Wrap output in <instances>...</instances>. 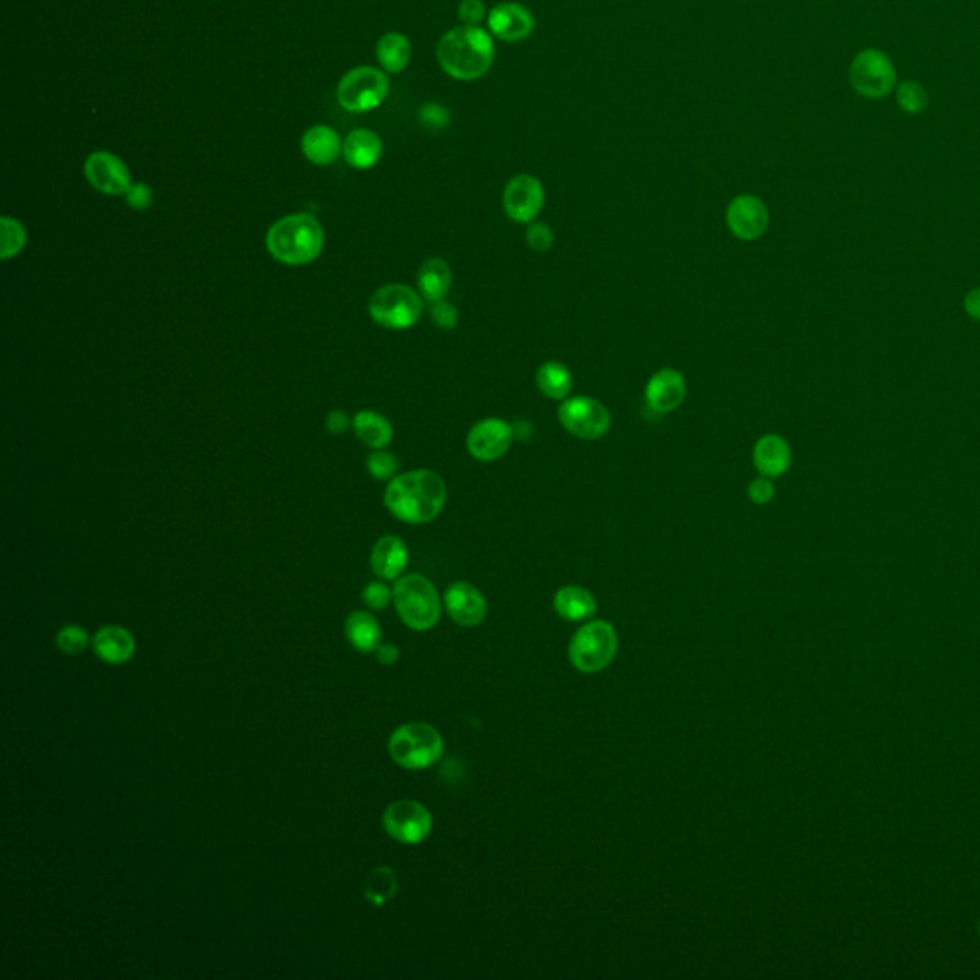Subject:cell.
Returning a JSON list of instances; mask_svg holds the SVG:
<instances>
[{"label":"cell","instance_id":"obj_1","mask_svg":"<svg viewBox=\"0 0 980 980\" xmlns=\"http://www.w3.org/2000/svg\"><path fill=\"white\" fill-rule=\"evenodd\" d=\"M445 479L431 469H414L397 475L385 489L387 510L404 523L420 525L437 519L445 510Z\"/></svg>","mask_w":980,"mask_h":980},{"label":"cell","instance_id":"obj_2","mask_svg":"<svg viewBox=\"0 0 980 980\" xmlns=\"http://www.w3.org/2000/svg\"><path fill=\"white\" fill-rule=\"evenodd\" d=\"M494 37L483 27L460 25L446 31L437 45V60L456 81H477L494 62Z\"/></svg>","mask_w":980,"mask_h":980},{"label":"cell","instance_id":"obj_3","mask_svg":"<svg viewBox=\"0 0 980 980\" xmlns=\"http://www.w3.org/2000/svg\"><path fill=\"white\" fill-rule=\"evenodd\" d=\"M267 247L270 255L284 265H309L324 249V228L307 213L290 215L270 226Z\"/></svg>","mask_w":980,"mask_h":980},{"label":"cell","instance_id":"obj_4","mask_svg":"<svg viewBox=\"0 0 980 980\" xmlns=\"http://www.w3.org/2000/svg\"><path fill=\"white\" fill-rule=\"evenodd\" d=\"M393 602L402 623L416 632L431 630L441 619V598L424 575H406L395 582Z\"/></svg>","mask_w":980,"mask_h":980},{"label":"cell","instance_id":"obj_5","mask_svg":"<svg viewBox=\"0 0 980 980\" xmlns=\"http://www.w3.org/2000/svg\"><path fill=\"white\" fill-rule=\"evenodd\" d=\"M443 751V737L425 722L404 724L389 737V755L406 770H425L433 766L443 757Z\"/></svg>","mask_w":980,"mask_h":980},{"label":"cell","instance_id":"obj_6","mask_svg":"<svg viewBox=\"0 0 980 980\" xmlns=\"http://www.w3.org/2000/svg\"><path fill=\"white\" fill-rule=\"evenodd\" d=\"M368 311L372 320L387 330H408L422 318L424 297L410 286L387 284L372 295Z\"/></svg>","mask_w":980,"mask_h":980},{"label":"cell","instance_id":"obj_7","mask_svg":"<svg viewBox=\"0 0 980 980\" xmlns=\"http://www.w3.org/2000/svg\"><path fill=\"white\" fill-rule=\"evenodd\" d=\"M617 632L607 621H592L577 630L569 646V659L580 672H600L617 655Z\"/></svg>","mask_w":980,"mask_h":980},{"label":"cell","instance_id":"obj_8","mask_svg":"<svg viewBox=\"0 0 980 980\" xmlns=\"http://www.w3.org/2000/svg\"><path fill=\"white\" fill-rule=\"evenodd\" d=\"M557 420L567 433L580 441H600L611 429V412L592 397H569L557 408Z\"/></svg>","mask_w":980,"mask_h":980},{"label":"cell","instance_id":"obj_9","mask_svg":"<svg viewBox=\"0 0 980 980\" xmlns=\"http://www.w3.org/2000/svg\"><path fill=\"white\" fill-rule=\"evenodd\" d=\"M389 79L376 67H357L341 79L337 87V100L343 110L366 113L376 110L387 98Z\"/></svg>","mask_w":980,"mask_h":980},{"label":"cell","instance_id":"obj_10","mask_svg":"<svg viewBox=\"0 0 980 980\" xmlns=\"http://www.w3.org/2000/svg\"><path fill=\"white\" fill-rule=\"evenodd\" d=\"M852 89L866 98H885L896 85V69L881 50H862L850 66Z\"/></svg>","mask_w":980,"mask_h":980},{"label":"cell","instance_id":"obj_11","mask_svg":"<svg viewBox=\"0 0 980 980\" xmlns=\"http://www.w3.org/2000/svg\"><path fill=\"white\" fill-rule=\"evenodd\" d=\"M383 827L402 845H420L433 829V816L422 802H393L383 812Z\"/></svg>","mask_w":980,"mask_h":980},{"label":"cell","instance_id":"obj_12","mask_svg":"<svg viewBox=\"0 0 980 980\" xmlns=\"http://www.w3.org/2000/svg\"><path fill=\"white\" fill-rule=\"evenodd\" d=\"M502 203L508 219L513 223H535L546 203L544 184L527 173L515 175L504 188Z\"/></svg>","mask_w":980,"mask_h":980},{"label":"cell","instance_id":"obj_13","mask_svg":"<svg viewBox=\"0 0 980 980\" xmlns=\"http://www.w3.org/2000/svg\"><path fill=\"white\" fill-rule=\"evenodd\" d=\"M726 223L737 240L755 242L764 236L770 224L766 203L753 194H741L730 201L726 209Z\"/></svg>","mask_w":980,"mask_h":980},{"label":"cell","instance_id":"obj_14","mask_svg":"<svg viewBox=\"0 0 980 980\" xmlns=\"http://www.w3.org/2000/svg\"><path fill=\"white\" fill-rule=\"evenodd\" d=\"M513 427L502 418H485L469 429V454L479 462H494L502 458L512 446Z\"/></svg>","mask_w":980,"mask_h":980},{"label":"cell","instance_id":"obj_15","mask_svg":"<svg viewBox=\"0 0 980 980\" xmlns=\"http://www.w3.org/2000/svg\"><path fill=\"white\" fill-rule=\"evenodd\" d=\"M490 35L504 43H519L533 35L536 20L533 12L521 2H500L489 10Z\"/></svg>","mask_w":980,"mask_h":980},{"label":"cell","instance_id":"obj_16","mask_svg":"<svg viewBox=\"0 0 980 980\" xmlns=\"http://www.w3.org/2000/svg\"><path fill=\"white\" fill-rule=\"evenodd\" d=\"M85 175L98 192L108 196H123L133 186L127 165L110 152L92 154L85 163Z\"/></svg>","mask_w":980,"mask_h":980},{"label":"cell","instance_id":"obj_17","mask_svg":"<svg viewBox=\"0 0 980 980\" xmlns=\"http://www.w3.org/2000/svg\"><path fill=\"white\" fill-rule=\"evenodd\" d=\"M445 607L450 619L460 626H477L487 617L485 596L464 580L446 588Z\"/></svg>","mask_w":980,"mask_h":980},{"label":"cell","instance_id":"obj_18","mask_svg":"<svg viewBox=\"0 0 980 980\" xmlns=\"http://www.w3.org/2000/svg\"><path fill=\"white\" fill-rule=\"evenodd\" d=\"M686 393H688L686 378L674 368H663L647 381V406L657 414H669L678 406H682Z\"/></svg>","mask_w":980,"mask_h":980},{"label":"cell","instance_id":"obj_19","mask_svg":"<svg viewBox=\"0 0 980 980\" xmlns=\"http://www.w3.org/2000/svg\"><path fill=\"white\" fill-rule=\"evenodd\" d=\"M92 649L102 663L125 665L133 659L136 651L134 636L119 624H108L98 628L92 636Z\"/></svg>","mask_w":980,"mask_h":980},{"label":"cell","instance_id":"obj_20","mask_svg":"<svg viewBox=\"0 0 980 980\" xmlns=\"http://www.w3.org/2000/svg\"><path fill=\"white\" fill-rule=\"evenodd\" d=\"M791 446L780 435H764L753 448V464L762 477L778 479L791 468Z\"/></svg>","mask_w":980,"mask_h":980},{"label":"cell","instance_id":"obj_21","mask_svg":"<svg viewBox=\"0 0 980 980\" xmlns=\"http://www.w3.org/2000/svg\"><path fill=\"white\" fill-rule=\"evenodd\" d=\"M406 565H408V548L404 540L395 535L379 538L372 550V569L379 579H399Z\"/></svg>","mask_w":980,"mask_h":980},{"label":"cell","instance_id":"obj_22","mask_svg":"<svg viewBox=\"0 0 980 980\" xmlns=\"http://www.w3.org/2000/svg\"><path fill=\"white\" fill-rule=\"evenodd\" d=\"M343 156L355 169H372L383 156V142L374 131L358 129L347 136L343 144Z\"/></svg>","mask_w":980,"mask_h":980},{"label":"cell","instance_id":"obj_23","mask_svg":"<svg viewBox=\"0 0 980 980\" xmlns=\"http://www.w3.org/2000/svg\"><path fill=\"white\" fill-rule=\"evenodd\" d=\"M301 150L314 165H330L341 154V140L334 129L318 125L305 133Z\"/></svg>","mask_w":980,"mask_h":980},{"label":"cell","instance_id":"obj_24","mask_svg":"<svg viewBox=\"0 0 980 980\" xmlns=\"http://www.w3.org/2000/svg\"><path fill=\"white\" fill-rule=\"evenodd\" d=\"M554 609L567 621H582L596 613L598 603L594 594L582 586H563L557 590Z\"/></svg>","mask_w":980,"mask_h":980},{"label":"cell","instance_id":"obj_25","mask_svg":"<svg viewBox=\"0 0 980 980\" xmlns=\"http://www.w3.org/2000/svg\"><path fill=\"white\" fill-rule=\"evenodd\" d=\"M345 634L349 644L360 653H374L381 646V626L368 611H355L345 621Z\"/></svg>","mask_w":980,"mask_h":980},{"label":"cell","instance_id":"obj_26","mask_svg":"<svg viewBox=\"0 0 980 980\" xmlns=\"http://www.w3.org/2000/svg\"><path fill=\"white\" fill-rule=\"evenodd\" d=\"M452 288V270L445 259H427L418 270V290L425 301L435 303L448 295Z\"/></svg>","mask_w":980,"mask_h":980},{"label":"cell","instance_id":"obj_27","mask_svg":"<svg viewBox=\"0 0 980 980\" xmlns=\"http://www.w3.org/2000/svg\"><path fill=\"white\" fill-rule=\"evenodd\" d=\"M573 385H575V381H573L571 370L565 364H561L559 360L544 362L536 372L538 391L552 401L569 399Z\"/></svg>","mask_w":980,"mask_h":980},{"label":"cell","instance_id":"obj_28","mask_svg":"<svg viewBox=\"0 0 980 980\" xmlns=\"http://www.w3.org/2000/svg\"><path fill=\"white\" fill-rule=\"evenodd\" d=\"M353 427L358 439L374 450L385 448L393 441V425L378 412L372 410L358 412L353 420Z\"/></svg>","mask_w":980,"mask_h":980},{"label":"cell","instance_id":"obj_29","mask_svg":"<svg viewBox=\"0 0 980 980\" xmlns=\"http://www.w3.org/2000/svg\"><path fill=\"white\" fill-rule=\"evenodd\" d=\"M412 46L401 33H387L379 39L378 60L389 73H401L410 64Z\"/></svg>","mask_w":980,"mask_h":980},{"label":"cell","instance_id":"obj_30","mask_svg":"<svg viewBox=\"0 0 980 980\" xmlns=\"http://www.w3.org/2000/svg\"><path fill=\"white\" fill-rule=\"evenodd\" d=\"M397 889H399V881H397L395 871L387 868V866H381V868L374 869L370 873V877L366 881L364 896L374 906H383L397 894Z\"/></svg>","mask_w":980,"mask_h":980},{"label":"cell","instance_id":"obj_31","mask_svg":"<svg viewBox=\"0 0 980 980\" xmlns=\"http://www.w3.org/2000/svg\"><path fill=\"white\" fill-rule=\"evenodd\" d=\"M0 234H2V240H0V259L2 261L16 257L25 247L27 234H25V228L20 221L10 219V217H2L0 219Z\"/></svg>","mask_w":980,"mask_h":980},{"label":"cell","instance_id":"obj_32","mask_svg":"<svg viewBox=\"0 0 980 980\" xmlns=\"http://www.w3.org/2000/svg\"><path fill=\"white\" fill-rule=\"evenodd\" d=\"M896 100H898V106L902 108V112L917 115L927 108L929 94L919 83L906 81L896 90Z\"/></svg>","mask_w":980,"mask_h":980},{"label":"cell","instance_id":"obj_33","mask_svg":"<svg viewBox=\"0 0 980 980\" xmlns=\"http://www.w3.org/2000/svg\"><path fill=\"white\" fill-rule=\"evenodd\" d=\"M56 646L67 655H79L90 646L89 632L79 624H67L58 632Z\"/></svg>","mask_w":980,"mask_h":980},{"label":"cell","instance_id":"obj_34","mask_svg":"<svg viewBox=\"0 0 980 980\" xmlns=\"http://www.w3.org/2000/svg\"><path fill=\"white\" fill-rule=\"evenodd\" d=\"M366 468L372 473L374 479L378 481H387V479H395V473L399 471V460L395 454L379 448L376 452H372L366 460Z\"/></svg>","mask_w":980,"mask_h":980},{"label":"cell","instance_id":"obj_35","mask_svg":"<svg viewBox=\"0 0 980 980\" xmlns=\"http://www.w3.org/2000/svg\"><path fill=\"white\" fill-rule=\"evenodd\" d=\"M525 242L535 253H546L554 245V230L550 228V224L535 221V223L529 224V228H527Z\"/></svg>","mask_w":980,"mask_h":980},{"label":"cell","instance_id":"obj_36","mask_svg":"<svg viewBox=\"0 0 980 980\" xmlns=\"http://www.w3.org/2000/svg\"><path fill=\"white\" fill-rule=\"evenodd\" d=\"M458 16L462 25L483 27V22L489 18V10L483 0H462L458 6Z\"/></svg>","mask_w":980,"mask_h":980},{"label":"cell","instance_id":"obj_37","mask_svg":"<svg viewBox=\"0 0 980 980\" xmlns=\"http://www.w3.org/2000/svg\"><path fill=\"white\" fill-rule=\"evenodd\" d=\"M431 320L441 328V330H454L458 326V309L450 305L445 299L431 303Z\"/></svg>","mask_w":980,"mask_h":980},{"label":"cell","instance_id":"obj_38","mask_svg":"<svg viewBox=\"0 0 980 980\" xmlns=\"http://www.w3.org/2000/svg\"><path fill=\"white\" fill-rule=\"evenodd\" d=\"M391 600H393V590H389V586H385L383 582H370L362 590V602L370 609H385Z\"/></svg>","mask_w":980,"mask_h":980},{"label":"cell","instance_id":"obj_39","mask_svg":"<svg viewBox=\"0 0 980 980\" xmlns=\"http://www.w3.org/2000/svg\"><path fill=\"white\" fill-rule=\"evenodd\" d=\"M747 494H749V498H751V502H753V504H757V506H766V504H770V502L774 500V496H776V487H774L772 479H768V477H758V479H753V481L749 483V487H747Z\"/></svg>","mask_w":980,"mask_h":980},{"label":"cell","instance_id":"obj_40","mask_svg":"<svg viewBox=\"0 0 980 980\" xmlns=\"http://www.w3.org/2000/svg\"><path fill=\"white\" fill-rule=\"evenodd\" d=\"M420 117H422V123H424L425 127H429V129H443L446 123H448V119H450V113L441 104H427V106L422 108Z\"/></svg>","mask_w":980,"mask_h":980},{"label":"cell","instance_id":"obj_41","mask_svg":"<svg viewBox=\"0 0 980 980\" xmlns=\"http://www.w3.org/2000/svg\"><path fill=\"white\" fill-rule=\"evenodd\" d=\"M127 196V203L136 209V211H142V209H148L152 205V190L150 186L138 182V184H133L131 190L125 194Z\"/></svg>","mask_w":980,"mask_h":980},{"label":"cell","instance_id":"obj_42","mask_svg":"<svg viewBox=\"0 0 980 980\" xmlns=\"http://www.w3.org/2000/svg\"><path fill=\"white\" fill-rule=\"evenodd\" d=\"M349 425H351V418H349L345 412H341V410H334V412H330V416H328V420H326V427H328V431H330V433H334V435H341V433H345V431L349 429Z\"/></svg>","mask_w":980,"mask_h":980},{"label":"cell","instance_id":"obj_43","mask_svg":"<svg viewBox=\"0 0 980 980\" xmlns=\"http://www.w3.org/2000/svg\"><path fill=\"white\" fill-rule=\"evenodd\" d=\"M376 653H378L379 665H395L399 661V657H401L399 647L395 646V644H381Z\"/></svg>","mask_w":980,"mask_h":980},{"label":"cell","instance_id":"obj_44","mask_svg":"<svg viewBox=\"0 0 980 980\" xmlns=\"http://www.w3.org/2000/svg\"><path fill=\"white\" fill-rule=\"evenodd\" d=\"M512 427L515 441H523V443H527V441H531V437H533V433H535V427H533L531 422H527V420H515Z\"/></svg>","mask_w":980,"mask_h":980},{"label":"cell","instance_id":"obj_45","mask_svg":"<svg viewBox=\"0 0 980 980\" xmlns=\"http://www.w3.org/2000/svg\"><path fill=\"white\" fill-rule=\"evenodd\" d=\"M965 311L975 318V320H980V288L971 291L967 297H965Z\"/></svg>","mask_w":980,"mask_h":980},{"label":"cell","instance_id":"obj_46","mask_svg":"<svg viewBox=\"0 0 980 980\" xmlns=\"http://www.w3.org/2000/svg\"><path fill=\"white\" fill-rule=\"evenodd\" d=\"M979 935H980V925H979Z\"/></svg>","mask_w":980,"mask_h":980}]
</instances>
